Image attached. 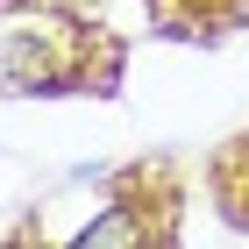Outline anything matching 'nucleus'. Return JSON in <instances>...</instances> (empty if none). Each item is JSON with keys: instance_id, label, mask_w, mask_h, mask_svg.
<instances>
[{"instance_id": "obj_1", "label": "nucleus", "mask_w": 249, "mask_h": 249, "mask_svg": "<svg viewBox=\"0 0 249 249\" xmlns=\"http://www.w3.org/2000/svg\"><path fill=\"white\" fill-rule=\"evenodd\" d=\"M150 15L171 36H228L235 21L249 15V0H150Z\"/></svg>"}, {"instance_id": "obj_2", "label": "nucleus", "mask_w": 249, "mask_h": 249, "mask_svg": "<svg viewBox=\"0 0 249 249\" xmlns=\"http://www.w3.org/2000/svg\"><path fill=\"white\" fill-rule=\"evenodd\" d=\"M213 178H221V207H228V221L249 228V135L221 157V171H213Z\"/></svg>"}]
</instances>
